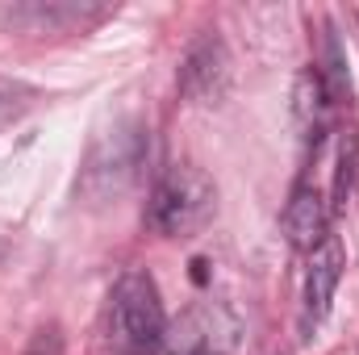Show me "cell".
<instances>
[{
  "instance_id": "1",
  "label": "cell",
  "mask_w": 359,
  "mask_h": 355,
  "mask_svg": "<svg viewBox=\"0 0 359 355\" xmlns=\"http://www.w3.org/2000/svg\"><path fill=\"white\" fill-rule=\"evenodd\" d=\"M217 209V188L192 163H176L155 180L147 201V226L163 239H188L209 226Z\"/></svg>"
},
{
  "instance_id": "2",
  "label": "cell",
  "mask_w": 359,
  "mask_h": 355,
  "mask_svg": "<svg viewBox=\"0 0 359 355\" xmlns=\"http://www.w3.org/2000/svg\"><path fill=\"white\" fill-rule=\"evenodd\" d=\"M147 163V130L138 121H117L109 134L96 138L88 163H84V180L80 192L92 201H117Z\"/></svg>"
},
{
  "instance_id": "3",
  "label": "cell",
  "mask_w": 359,
  "mask_h": 355,
  "mask_svg": "<svg viewBox=\"0 0 359 355\" xmlns=\"http://www.w3.org/2000/svg\"><path fill=\"white\" fill-rule=\"evenodd\" d=\"M113 335L130 351H155L168 335V314L159 288L147 272H126L113 288Z\"/></svg>"
},
{
  "instance_id": "4",
  "label": "cell",
  "mask_w": 359,
  "mask_h": 355,
  "mask_svg": "<svg viewBox=\"0 0 359 355\" xmlns=\"http://www.w3.org/2000/svg\"><path fill=\"white\" fill-rule=\"evenodd\" d=\"M243 322L234 318V309H226L222 301H201L192 309H184L176 322H168L163 335V351L168 355H230L238 347Z\"/></svg>"
},
{
  "instance_id": "5",
  "label": "cell",
  "mask_w": 359,
  "mask_h": 355,
  "mask_svg": "<svg viewBox=\"0 0 359 355\" xmlns=\"http://www.w3.org/2000/svg\"><path fill=\"white\" fill-rule=\"evenodd\" d=\"M226 88H230V55L217 34H201L180 63V92L196 105H217Z\"/></svg>"
},
{
  "instance_id": "6",
  "label": "cell",
  "mask_w": 359,
  "mask_h": 355,
  "mask_svg": "<svg viewBox=\"0 0 359 355\" xmlns=\"http://www.w3.org/2000/svg\"><path fill=\"white\" fill-rule=\"evenodd\" d=\"M343 243L334 234H326L313 251H309V267H305V301H301V326L305 335L322 326V318L330 314L334 288L343 280Z\"/></svg>"
},
{
  "instance_id": "7",
  "label": "cell",
  "mask_w": 359,
  "mask_h": 355,
  "mask_svg": "<svg viewBox=\"0 0 359 355\" xmlns=\"http://www.w3.org/2000/svg\"><path fill=\"white\" fill-rule=\"evenodd\" d=\"M330 105H334V96L326 88L322 72L318 67H305L297 76V88H292V117H297V130H301V138L309 147L322 142V134L330 126Z\"/></svg>"
},
{
  "instance_id": "8",
  "label": "cell",
  "mask_w": 359,
  "mask_h": 355,
  "mask_svg": "<svg viewBox=\"0 0 359 355\" xmlns=\"http://www.w3.org/2000/svg\"><path fill=\"white\" fill-rule=\"evenodd\" d=\"M284 234L292 247H305V251H313L326 239V205L313 184H297V192L284 209Z\"/></svg>"
},
{
  "instance_id": "9",
  "label": "cell",
  "mask_w": 359,
  "mask_h": 355,
  "mask_svg": "<svg viewBox=\"0 0 359 355\" xmlns=\"http://www.w3.org/2000/svg\"><path fill=\"white\" fill-rule=\"evenodd\" d=\"M104 17V8H88V4H25V8H13L8 21L13 25H29V29H84L88 21Z\"/></svg>"
},
{
  "instance_id": "10",
  "label": "cell",
  "mask_w": 359,
  "mask_h": 355,
  "mask_svg": "<svg viewBox=\"0 0 359 355\" xmlns=\"http://www.w3.org/2000/svg\"><path fill=\"white\" fill-rule=\"evenodd\" d=\"M355 163H359V134L347 130L339 142V172H334V209L347 205L351 188H355Z\"/></svg>"
},
{
  "instance_id": "11",
  "label": "cell",
  "mask_w": 359,
  "mask_h": 355,
  "mask_svg": "<svg viewBox=\"0 0 359 355\" xmlns=\"http://www.w3.org/2000/svg\"><path fill=\"white\" fill-rule=\"evenodd\" d=\"M38 100V88L25 80H0V130L13 126L17 117H25Z\"/></svg>"
}]
</instances>
